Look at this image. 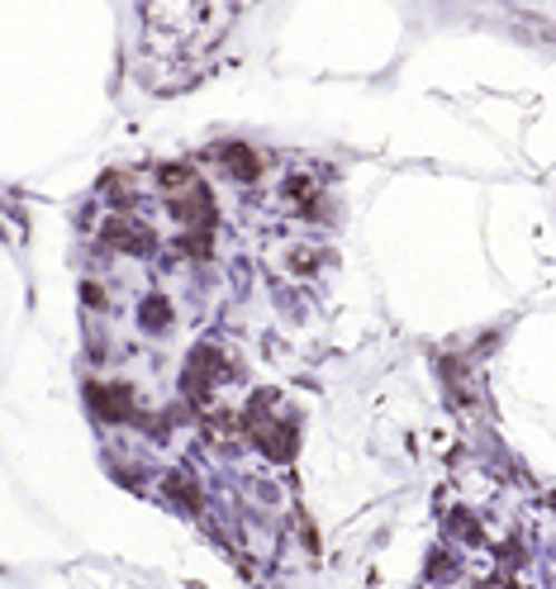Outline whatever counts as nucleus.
Masks as SVG:
<instances>
[{"instance_id":"13","label":"nucleus","mask_w":556,"mask_h":589,"mask_svg":"<svg viewBox=\"0 0 556 589\" xmlns=\"http://www.w3.org/2000/svg\"><path fill=\"white\" fill-rule=\"evenodd\" d=\"M457 576H461V561H457V557H447V551L438 547L433 557H428V580H433V585H452Z\"/></svg>"},{"instance_id":"15","label":"nucleus","mask_w":556,"mask_h":589,"mask_svg":"<svg viewBox=\"0 0 556 589\" xmlns=\"http://www.w3.org/2000/svg\"><path fill=\"white\" fill-rule=\"evenodd\" d=\"M81 295H86V305H91V310H100V300H105V291H100V285H86Z\"/></svg>"},{"instance_id":"1","label":"nucleus","mask_w":556,"mask_h":589,"mask_svg":"<svg viewBox=\"0 0 556 589\" xmlns=\"http://www.w3.org/2000/svg\"><path fill=\"white\" fill-rule=\"evenodd\" d=\"M272 409H276V390H257L238 419H243V438L253 442L266 461L285 467V461H295V452H300L304 419L295 414V409H281V414H272Z\"/></svg>"},{"instance_id":"9","label":"nucleus","mask_w":556,"mask_h":589,"mask_svg":"<svg viewBox=\"0 0 556 589\" xmlns=\"http://www.w3.org/2000/svg\"><path fill=\"white\" fill-rule=\"evenodd\" d=\"M442 528H447V538H457L461 547H480V542H486V528H480V519H476L471 509H461V504L447 513Z\"/></svg>"},{"instance_id":"3","label":"nucleus","mask_w":556,"mask_h":589,"mask_svg":"<svg viewBox=\"0 0 556 589\" xmlns=\"http://www.w3.org/2000/svg\"><path fill=\"white\" fill-rule=\"evenodd\" d=\"M86 409L100 419V423H138V404H134V385L124 381H86Z\"/></svg>"},{"instance_id":"6","label":"nucleus","mask_w":556,"mask_h":589,"mask_svg":"<svg viewBox=\"0 0 556 589\" xmlns=\"http://www.w3.org/2000/svg\"><path fill=\"white\" fill-rule=\"evenodd\" d=\"M167 494V504L172 509H182V513H201L205 509V490H201V480H195V471H186V467H172L167 475H163V485H157Z\"/></svg>"},{"instance_id":"14","label":"nucleus","mask_w":556,"mask_h":589,"mask_svg":"<svg viewBox=\"0 0 556 589\" xmlns=\"http://www.w3.org/2000/svg\"><path fill=\"white\" fill-rule=\"evenodd\" d=\"M285 272L314 276L319 272V253H314V247H291V253H285Z\"/></svg>"},{"instance_id":"8","label":"nucleus","mask_w":556,"mask_h":589,"mask_svg":"<svg viewBox=\"0 0 556 589\" xmlns=\"http://www.w3.org/2000/svg\"><path fill=\"white\" fill-rule=\"evenodd\" d=\"M285 200L291 209H300L304 219H319V205H324V190H319L310 176H285Z\"/></svg>"},{"instance_id":"5","label":"nucleus","mask_w":556,"mask_h":589,"mask_svg":"<svg viewBox=\"0 0 556 589\" xmlns=\"http://www.w3.org/2000/svg\"><path fill=\"white\" fill-rule=\"evenodd\" d=\"M172 219L186 228H214V190L205 186V181H195L191 190H182V195H172Z\"/></svg>"},{"instance_id":"11","label":"nucleus","mask_w":556,"mask_h":589,"mask_svg":"<svg viewBox=\"0 0 556 589\" xmlns=\"http://www.w3.org/2000/svg\"><path fill=\"white\" fill-rule=\"evenodd\" d=\"M100 195L110 205H119V209H129L134 200H138V190H134V176L129 171H105L100 176Z\"/></svg>"},{"instance_id":"10","label":"nucleus","mask_w":556,"mask_h":589,"mask_svg":"<svg viewBox=\"0 0 556 589\" xmlns=\"http://www.w3.org/2000/svg\"><path fill=\"white\" fill-rule=\"evenodd\" d=\"M138 324L148 328V333H172V324H176L172 300H167V295H148V300L138 305Z\"/></svg>"},{"instance_id":"2","label":"nucleus","mask_w":556,"mask_h":589,"mask_svg":"<svg viewBox=\"0 0 556 589\" xmlns=\"http://www.w3.org/2000/svg\"><path fill=\"white\" fill-rule=\"evenodd\" d=\"M224 366H228L224 347L214 343V337H205V343L186 356V371H182V395H186L191 404H205V400L214 395V390L224 385Z\"/></svg>"},{"instance_id":"7","label":"nucleus","mask_w":556,"mask_h":589,"mask_svg":"<svg viewBox=\"0 0 556 589\" xmlns=\"http://www.w3.org/2000/svg\"><path fill=\"white\" fill-rule=\"evenodd\" d=\"M105 243L119 247V253H134V257H148L157 247V238L143 224H134V219H110V224H105Z\"/></svg>"},{"instance_id":"4","label":"nucleus","mask_w":556,"mask_h":589,"mask_svg":"<svg viewBox=\"0 0 556 589\" xmlns=\"http://www.w3.org/2000/svg\"><path fill=\"white\" fill-rule=\"evenodd\" d=\"M214 153V163H220L233 181H243V186H253V181H262V171H266V157L253 148V143H220V148H209Z\"/></svg>"},{"instance_id":"12","label":"nucleus","mask_w":556,"mask_h":589,"mask_svg":"<svg viewBox=\"0 0 556 589\" xmlns=\"http://www.w3.org/2000/svg\"><path fill=\"white\" fill-rule=\"evenodd\" d=\"M157 186H163L167 195H182L195 186V167L191 163H163L157 167Z\"/></svg>"}]
</instances>
